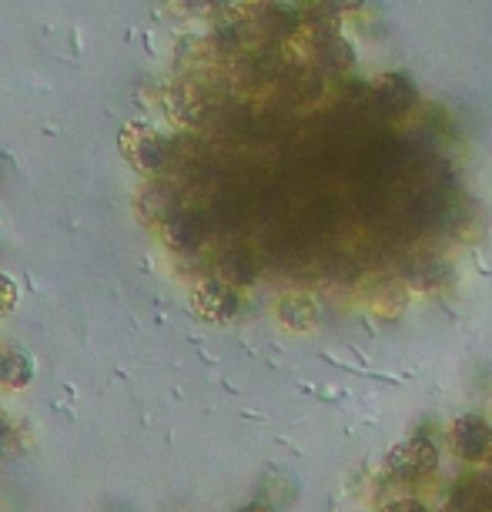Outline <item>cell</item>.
<instances>
[{
    "label": "cell",
    "mask_w": 492,
    "mask_h": 512,
    "mask_svg": "<svg viewBox=\"0 0 492 512\" xmlns=\"http://www.w3.org/2000/svg\"><path fill=\"white\" fill-rule=\"evenodd\" d=\"M439 466V449L429 439H405L389 452V472L395 479L416 482Z\"/></svg>",
    "instance_id": "obj_1"
},
{
    "label": "cell",
    "mask_w": 492,
    "mask_h": 512,
    "mask_svg": "<svg viewBox=\"0 0 492 512\" xmlns=\"http://www.w3.org/2000/svg\"><path fill=\"white\" fill-rule=\"evenodd\" d=\"M452 449L466 462H492V425L482 415H462L452 422Z\"/></svg>",
    "instance_id": "obj_2"
},
{
    "label": "cell",
    "mask_w": 492,
    "mask_h": 512,
    "mask_svg": "<svg viewBox=\"0 0 492 512\" xmlns=\"http://www.w3.org/2000/svg\"><path fill=\"white\" fill-rule=\"evenodd\" d=\"M492 506V486H486L482 479H462L452 489L449 509L452 512H486Z\"/></svg>",
    "instance_id": "obj_3"
},
{
    "label": "cell",
    "mask_w": 492,
    "mask_h": 512,
    "mask_svg": "<svg viewBox=\"0 0 492 512\" xmlns=\"http://www.w3.org/2000/svg\"><path fill=\"white\" fill-rule=\"evenodd\" d=\"M198 305L208 318H228L231 312H235L238 298L231 295L225 285H205L198 292Z\"/></svg>",
    "instance_id": "obj_4"
},
{
    "label": "cell",
    "mask_w": 492,
    "mask_h": 512,
    "mask_svg": "<svg viewBox=\"0 0 492 512\" xmlns=\"http://www.w3.org/2000/svg\"><path fill=\"white\" fill-rule=\"evenodd\" d=\"M412 104V84H405L402 77H392L379 88V108L389 114H399Z\"/></svg>",
    "instance_id": "obj_5"
},
{
    "label": "cell",
    "mask_w": 492,
    "mask_h": 512,
    "mask_svg": "<svg viewBox=\"0 0 492 512\" xmlns=\"http://www.w3.org/2000/svg\"><path fill=\"white\" fill-rule=\"evenodd\" d=\"M315 318H318V312H315V302L312 298H285L282 302V322L288 325V328H312L315 325Z\"/></svg>",
    "instance_id": "obj_6"
},
{
    "label": "cell",
    "mask_w": 492,
    "mask_h": 512,
    "mask_svg": "<svg viewBox=\"0 0 492 512\" xmlns=\"http://www.w3.org/2000/svg\"><path fill=\"white\" fill-rule=\"evenodd\" d=\"M221 275H225L228 282H252L255 265H252V258H248V255L235 251V255L225 258V265H221Z\"/></svg>",
    "instance_id": "obj_7"
},
{
    "label": "cell",
    "mask_w": 492,
    "mask_h": 512,
    "mask_svg": "<svg viewBox=\"0 0 492 512\" xmlns=\"http://www.w3.org/2000/svg\"><path fill=\"white\" fill-rule=\"evenodd\" d=\"M442 275H446V268L436 265L432 258H429V262H419V265H412V268H409V282H412V285H419V288L439 285V282H442Z\"/></svg>",
    "instance_id": "obj_8"
},
{
    "label": "cell",
    "mask_w": 492,
    "mask_h": 512,
    "mask_svg": "<svg viewBox=\"0 0 492 512\" xmlns=\"http://www.w3.org/2000/svg\"><path fill=\"white\" fill-rule=\"evenodd\" d=\"M31 379V369H27V362L21 355H14V359H0V382L7 385H24Z\"/></svg>",
    "instance_id": "obj_9"
},
{
    "label": "cell",
    "mask_w": 492,
    "mask_h": 512,
    "mask_svg": "<svg viewBox=\"0 0 492 512\" xmlns=\"http://www.w3.org/2000/svg\"><path fill=\"white\" fill-rule=\"evenodd\" d=\"M379 512H429L419 499H395L389 506H382Z\"/></svg>",
    "instance_id": "obj_10"
},
{
    "label": "cell",
    "mask_w": 492,
    "mask_h": 512,
    "mask_svg": "<svg viewBox=\"0 0 492 512\" xmlns=\"http://www.w3.org/2000/svg\"><path fill=\"white\" fill-rule=\"evenodd\" d=\"M238 512H275L268 502H248V506H241Z\"/></svg>",
    "instance_id": "obj_11"
},
{
    "label": "cell",
    "mask_w": 492,
    "mask_h": 512,
    "mask_svg": "<svg viewBox=\"0 0 492 512\" xmlns=\"http://www.w3.org/2000/svg\"><path fill=\"white\" fill-rule=\"evenodd\" d=\"M332 4H335V7H342V11H349V7H355L359 0H332Z\"/></svg>",
    "instance_id": "obj_12"
}]
</instances>
